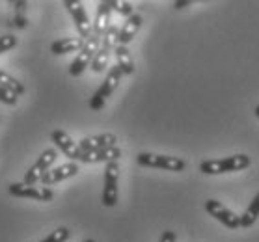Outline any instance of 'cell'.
<instances>
[{
    "instance_id": "cell-5",
    "label": "cell",
    "mask_w": 259,
    "mask_h": 242,
    "mask_svg": "<svg viewBox=\"0 0 259 242\" xmlns=\"http://www.w3.org/2000/svg\"><path fill=\"white\" fill-rule=\"evenodd\" d=\"M99 47H101V36H95L94 34L90 39H86L82 51L77 54V58L73 60V64H71V67H69L71 77H78V75H82L84 69L92 65L95 54L99 53Z\"/></svg>"
},
{
    "instance_id": "cell-14",
    "label": "cell",
    "mask_w": 259,
    "mask_h": 242,
    "mask_svg": "<svg viewBox=\"0 0 259 242\" xmlns=\"http://www.w3.org/2000/svg\"><path fill=\"white\" fill-rule=\"evenodd\" d=\"M110 15H112L110 0L101 2L99 8H97V13H95V21H94V34L95 36L103 37L106 30L110 28Z\"/></svg>"
},
{
    "instance_id": "cell-8",
    "label": "cell",
    "mask_w": 259,
    "mask_h": 242,
    "mask_svg": "<svg viewBox=\"0 0 259 242\" xmlns=\"http://www.w3.org/2000/svg\"><path fill=\"white\" fill-rule=\"evenodd\" d=\"M118 179L119 164L108 162L105 168V188H103V205L114 207L118 203Z\"/></svg>"
},
{
    "instance_id": "cell-3",
    "label": "cell",
    "mask_w": 259,
    "mask_h": 242,
    "mask_svg": "<svg viewBox=\"0 0 259 242\" xmlns=\"http://www.w3.org/2000/svg\"><path fill=\"white\" fill-rule=\"evenodd\" d=\"M121 77H123V71L119 69L118 65L110 67V71H108V75H106V78H105V82L101 84V88L97 89L94 93V97L90 99V108H92V110H101V108L105 107V101L116 91V88H118L119 82H121Z\"/></svg>"
},
{
    "instance_id": "cell-11",
    "label": "cell",
    "mask_w": 259,
    "mask_h": 242,
    "mask_svg": "<svg viewBox=\"0 0 259 242\" xmlns=\"http://www.w3.org/2000/svg\"><path fill=\"white\" fill-rule=\"evenodd\" d=\"M51 138H53V142L56 143V148H60V151L65 155V157H69L71 160H82V148L78 146V143H75L73 140H71V136L65 132V130H53V134H51Z\"/></svg>"
},
{
    "instance_id": "cell-4",
    "label": "cell",
    "mask_w": 259,
    "mask_h": 242,
    "mask_svg": "<svg viewBox=\"0 0 259 242\" xmlns=\"http://www.w3.org/2000/svg\"><path fill=\"white\" fill-rule=\"evenodd\" d=\"M138 164L146 168H157V170L166 171H183L187 168V162L177 157H168V155H153V153H140L136 157Z\"/></svg>"
},
{
    "instance_id": "cell-1",
    "label": "cell",
    "mask_w": 259,
    "mask_h": 242,
    "mask_svg": "<svg viewBox=\"0 0 259 242\" xmlns=\"http://www.w3.org/2000/svg\"><path fill=\"white\" fill-rule=\"evenodd\" d=\"M248 155H233L228 159L218 160H203L200 164V171L205 175H220V173H231V171H242L250 166Z\"/></svg>"
},
{
    "instance_id": "cell-12",
    "label": "cell",
    "mask_w": 259,
    "mask_h": 242,
    "mask_svg": "<svg viewBox=\"0 0 259 242\" xmlns=\"http://www.w3.org/2000/svg\"><path fill=\"white\" fill-rule=\"evenodd\" d=\"M78 171L80 170H78L77 162H67V164H62V166H58V168L49 170L47 173L43 175L41 183H43V186H51V184H56V183H60V181L75 177Z\"/></svg>"
},
{
    "instance_id": "cell-20",
    "label": "cell",
    "mask_w": 259,
    "mask_h": 242,
    "mask_svg": "<svg viewBox=\"0 0 259 242\" xmlns=\"http://www.w3.org/2000/svg\"><path fill=\"white\" fill-rule=\"evenodd\" d=\"M0 86H2V88H6V89H10V91H12V93H15V95L24 93L23 84L19 82L17 78H13L12 75H8L6 71H2V69H0Z\"/></svg>"
},
{
    "instance_id": "cell-21",
    "label": "cell",
    "mask_w": 259,
    "mask_h": 242,
    "mask_svg": "<svg viewBox=\"0 0 259 242\" xmlns=\"http://www.w3.org/2000/svg\"><path fill=\"white\" fill-rule=\"evenodd\" d=\"M110 6H112L114 12H118L119 15H125L127 19H129L131 15H135V13H133V4L127 2V0H110Z\"/></svg>"
},
{
    "instance_id": "cell-25",
    "label": "cell",
    "mask_w": 259,
    "mask_h": 242,
    "mask_svg": "<svg viewBox=\"0 0 259 242\" xmlns=\"http://www.w3.org/2000/svg\"><path fill=\"white\" fill-rule=\"evenodd\" d=\"M176 240H177L176 231H164V233H162V236H160L159 242H176Z\"/></svg>"
},
{
    "instance_id": "cell-13",
    "label": "cell",
    "mask_w": 259,
    "mask_h": 242,
    "mask_svg": "<svg viewBox=\"0 0 259 242\" xmlns=\"http://www.w3.org/2000/svg\"><path fill=\"white\" fill-rule=\"evenodd\" d=\"M116 142H118L116 134H112V132H105V134L82 138V140L78 142V146L82 148V151H101V149L116 148Z\"/></svg>"
},
{
    "instance_id": "cell-27",
    "label": "cell",
    "mask_w": 259,
    "mask_h": 242,
    "mask_svg": "<svg viewBox=\"0 0 259 242\" xmlns=\"http://www.w3.org/2000/svg\"><path fill=\"white\" fill-rule=\"evenodd\" d=\"M192 4V0H177L174 6L177 8V10H183V8H187V6H190Z\"/></svg>"
},
{
    "instance_id": "cell-22",
    "label": "cell",
    "mask_w": 259,
    "mask_h": 242,
    "mask_svg": "<svg viewBox=\"0 0 259 242\" xmlns=\"http://www.w3.org/2000/svg\"><path fill=\"white\" fill-rule=\"evenodd\" d=\"M67 238H69V229H67V227H58V229L53 231L47 238H43V240H39V242H65Z\"/></svg>"
},
{
    "instance_id": "cell-26",
    "label": "cell",
    "mask_w": 259,
    "mask_h": 242,
    "mask_svg": "<svg viewBox=\"0 0 259 242\" xmlns=\"http://www.w3.org/2000/svg\"><path fill=\"white\" fill-rule=\"evenodd\" d=\"M13 21H15L13 24H17L19 28H24V26H26V19H24L23 15H15V19H13Z\"/></svg>"
},
{
    "instance_id": "cell-18",
    "label": "cell",
    "mask_w": 259,
    "mask_h": 242,
    "mask_svg": "<svg viewBox=\"0 0 259 242\" xmlns=\"http://www.w3.org/2000/svg\"><path fill=\"white\" fill-rule=\"evenodd\" d=\"M114 54H116V60H118V67L123 71V75H133L135 73V62L131 58L129 49L123 47V45H118Z\"/></svg>"
},
{
    "instance_id": "cell-23",
    "label": "cell",
    "mask_w": 259,
    "mask_h": 242,
    "mask_svg": "<svg viewBox=\"0 0 259 242\" xmlns=\"http://www.w3.org/2000/svg\"><path fill=\"white\" fill-rule=\"evenodd\" d=\"M17 45V37L12 36V34H8V36H2L0 37V54L8 53L10 49H13Z\"/></svg>"
},
{
    "instance_id": "cell-2",
    "label": "cell",
    "mask_w": 259,
    "mask_h": 242,
    "mask_svg": "<svg viewBox=\"0 0 259 242\" xmlns=\"http://www.w3.org/2000/svg\"><path fill=\"white\" fill-rule=\"evenodd\" d=\"M118 37H119V30L116 26H110V28L105 32V36L101 37V47L99 53L95 54L94 62L90 65V69L95 73H103L108 67V60H110V54L112 51H116L118 47Z\"/></svg>"
},
{
    "instance_id": "cell-29",
    "label": "cell",
    "mask_w": 259,
    "mask_h": 242,
    "mask_svg": "<svg viewBox=\"0 0 259 242\" xmlns=\"http://www.w3.org/2000/svg\"><path fill=\"white\" fill-rule=\"evenodd\" d=\"M84 242H95V240H92V238H88V240H84Z\"/></svg>"
},
{
    "instance_id": "cell-16",
    "label": "cell",
    "mask_w": 259,
    "mask_h": 242,
    "mask_svg": "<svg viewBox=\"0 0 259 242\" xmlns=\"http://www.w3.org/2000/svg\"><path fill=\"white\" fill-rule=\"evenodd\" d=\"M142 26V17L140 15H131L127 21L123 23L121 30H119V37H118V45H123L127 47V43H131L135 39V36L138 34V30Z\"/></svg>"
},
{
    "instance_id": "cell-7",
    "label": "cell",
    "mask_w": 259,
    "mask_h": 242,
    "mask_svg": "<svg viewBox=\"0 0 259 242\" xmlns=\"http://www.w3.org/2000/svg\"><path fill=\"white\" fill-rule=\"evenodd\" d=\"M56 157H58L56 149H45V151L39 155V159L35 160L34 164L28 168V171L24 173V181H23V183L35 184L37 181H41L43 175H45V173L51 170V166L54 164Z\"/></svg>"
},
{
    "instance_id": "cell-9",
    "label": "cell",
    "mask_w": 259,
    "mask_h": 242,
    "mask_svg": "<svg viewBox=\"0 0 259 242\" xmlns=\"http://www.w3.org/2000/svg\"><path fill=\"white\" fill-rule=\"evenodd\" d=\"M205 211L211 214L212 218H217L218 222L230 229H237L241 227V216H237L231 209H228L226 205H222L217 200H207L205 201Z\"/></svg>"
},
{
    "instance_id": "cell-28",
    "label": "cell",
    "mask_w": 259,
    "mask_h": 242,
    "mask_svg": "<svg viewBox=\"0 0 259 242\" xmlns=\"http://www.w3.org/2000/svg\"><path fill=\"white\" fill-rule=\"evenodd\" d=\"M253 112H255V116H257V118H259V105H257V107H255V108H253Z\"/></svg>"
},
{
    "instance_id": "cell-17",
    "label": "cell",
    "mask_w": 259,
    "mask_h": 242,
    "mask_svg": "<svg viewBox=\"0 0 259 242\" xmlns=\"http://www.w3.org/2000/svg\"><path fill=\"white\" fill-rule=\"evenodd\" d=\"M84 39L82 37H64V39H58L51 45V53L60 56V54H69V53H80L84 47Z\"/></svg>"
},
{
    "instance_id": "cell-19",
    "label": "cell",
    "mask_w": 259,
    "mask_h": 242,
    "mask_svg": "<svg viewBox=\"0 0 259 242\" xmlns=\"http://www.w3.org/2000/svg\"><path fill=\"white\" fill-rule=\"evenodd\" d=\"M257 218H259V192L253 196V200L250 201V205L246 207V211L242 213L241 227H252Z\"/></svg>"
},
{
    "instance_id": "cell-10",
    "label": "cell",
    "mask_w": 259,
    "mask_h": 242,
    "mask_svg": "<svg viewBox=\"0 0 259 242\" xmlns=\"http://www.w3.org/2000/svg\"><path fill=\"white\" fill-rule=\"evenodd\" d=\"M10 194L15 198H30V200L37 201H51L54 198L53 190L49 186H35V184H26V183H13L10 184Z\"/></svg>"
},
{
    "instance_id": "cell-15",
    "label": "cell",
    "mask_w": 259,
    "mask_h": 242,
    "mask_svg": "<svg viewBox=\"0 0 259 242\" xmlns=\"http://www.w3.org/2000/svg\"><path fill=\"white\" fill-rule=\"evenodd\" d=\"M121 157V149L119 148H108V149H101V151H84L82 160L80 162H86V164H92V162H118V159Z\"/></svg>"
},
{
    "instance_id": "cell-24",
    "label": "cell",
    "mask_w": 259,
    "mask_h": 242,
    "mask_svg": "<svg viewBox=\"0 0 259 242\" xmlns=\"http://www.w3.org/2000/svg\"><path fill=\"white\" fill-rule=\"evenodd\" d=\"M0 101L4 103V105H10V107H13V105H17V95L12 93L10 89L2 88L0 86Z\"/></svg>"
},
{
    "instance_id": "cell-6",
    "label": "cell",
    "mask_w": 259,
    "mask_h": 242,
    "mask_svg": "<svg viewBox=\"0 0 259 242\" xmlns=\"http://www.w3.org/2000/svg\"><path fill=\"white\" fill-rule=\"evenodd\" d=\"M64 6L67 8L69 15L73 17V23L78 30V37H82L84 41L90 39L94 36V23H90V17L86 10H84V4L78 2V0H65Z\"/></svg>"
}]
</instances>
